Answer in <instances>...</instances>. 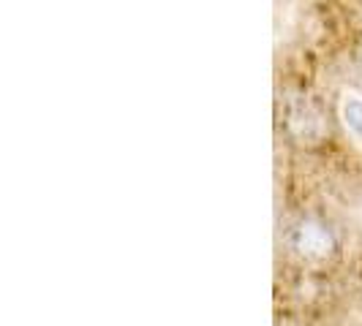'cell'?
Segmentation results:
<instances>
[{
	"label": "cell",
	"instance_id": "obj_1",
	"mask_svg": "<svg viewBox=\"0 0 362 326\" xmlns=\"http://www.w3.org/2000/svg\"><path fill=\"white\" fill-rule=\"evenodd\" d=\"M291 248L303 258L322 261V258L332 255V250H335V236L329 234V229L322 226L319 220H303L291 231Z\"/></svg>",
	"mask_w": 362,
	"mask_h": 326
},
{
	"label": "cell",
	"instance_id": "obj_2",
	"mask_svg": "<svg viewBox=\"0 0 362 326\" xmlns=\"http://www.w3.org/2000/svg\"><path fill=\"white\" fill-rule=\"evenodd\" d=\"M289 126H291V131L303 139V142H316V139L325 133L322 117H319V111L313 109L310 101H297V104H291Z\"/></svg>",
	"mask_w": 362,
	"mask_h": 326
},
{
	"label": "cell",
	"instance_id": "obj_3",
	"mask_svg": "<svg viewBox=\"0 0 362 326\" xmlns=\"http://www.w3.org/2000/svg\"><path fill=\"white\" fill-rule=\"evenodd\" d=\"M338 117L344 123L346 133L362 147V95L354 90H346L338 104Z\"/></svg>",
	"mask_w": 362,
	"mask_h": 326
}]
</instances>
